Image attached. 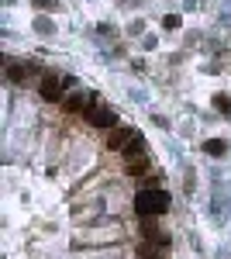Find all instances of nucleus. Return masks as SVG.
<instances>
[{
    "instance_id": "obj_1",
    "label": "nucleus",
    "mask_w": 231,
    "mask_h": 259,
    "mask_svg": "<svg viewBox=\"0 0 231 259\" xmlns=\"http://www.w3.org/2000/svg\"><path fill=\"white\" fill-rule=\"evenodd\" d=\"M117 242H124L121 225H104V228L76 232L73 235V249H100V245H117Z\"/></svg>"
},
{
    "instance_id": "obj_5",
    "label": "nucleus",
    "mask_w": 231,
    "mask_h": 259,
    "mask_svg": "<svg viewBox=\"0 0 231 259\" xmlns=\"http://www.w3.org/2000/svg\"><path fill=\"white\" fill-rule=\"evenodd\" d=\"M38 94H41V100H49V104L66 100V97H62V80H56V76H45L41 87H38Z\"/></svg>"
},
{
    "instance_id": "obj_4",
    "label": "nucleus",
    "mask_w": 231,
    "mask_h": 259,
    "mask_svg": "<svg viewBox=\"0 0 231 259\" xmlns=\"http://www.w3.org/2000/svg\"><path fill=\"white\" fill-rule=\"evenodd\" d=\"M90 107H94V94H86V90H76V94H69V97L62 100L66 114H86Z\"/></svg>"
},
{
    "instance_id": "obj_9",
    "label": "nucleus",
    "mask_w": 231,
    "mask_h": 259,
    "mask_svg": "<svg viewBox=\"0 0 231 259\" xmlns=\"http://www.w3.org/2000/svg\"><path fill=\"white\" fill-rule=\"evenodd\" d=\"M124 156H128V162H131V159H142V156H145V139H142V135H135V139L128 142Z\"/></svg>"
},
{
    "instance_id": "obj_2",
    "label": "nucleus",
    "mask_w": 231,
    "mask_h": 259,
    "mask_svg": "<svg viewBox=\"0 0 231 259\" xmlns=\"http://www.w3.org/2000/svg\"><path fill=\"white\" fill-rule=\"evenodd\" d=\"M135 211H138V214H145V218L166 214V211H169V194H166V190H159V187L138 190V197H135Z\"/></svg>"
},
{
    "instance_id": "obj_8",
    "label": "nucleus",
    "mask_w": 231,
    "mask_h": 259,
    "mask_svg": "<svg viewBox=\"0 0 231 259\" xmlns=\"http://www.w3.org/2000/svg\"><path fill=\"white\" fill-rule=\"evenodd\" d=\"M142 242H155V245H166V249H169V235L159 232L155 225H145V228H142Z\"/></svg>"
},
{
    "instance_id": "obj_7",
    "label": "nucleus",
    "mask_w": 231,
    "mask_h": 259,
    "mask_svg": "<svg viewBox=\"0 0 231 259\" xmlns=\"http://www.w3.org/2000/svg\"><path fill=\"white\" fill-rule=\"evenodd\" d=\"M138 259H166L169 256V249L166 245H155V242H138Z\"/></svg>"
},
{
    "instance_id": "obj_11",
    "label": "nucleus",
    "mask_w": 231,
    "mask_h": 259,
    "mask_svg": "<svg viewBox=\"0 0 231 259\" xmlns=\"http://www.w3.org/2000/svg\"><path fill=\"white\" fill-rule=\"evenodd\" d=\"M214 107H217V111H231V100L228 97H214Z\"/></svg>"
},
{
    "instance_id": "obj_6",
    "label": "nucleus",
    "mask_w": 231,
    "mask_h": 259,
    "mask_svg": "<svg viewBox=\"0 0 231 259\" xmlns=\"http://www.w3.org/2000/svg\"><path fill=\"white\" fill-rule=\"evenodd\" d=\"M138 132H131V128H114V132H107V149H121V152H124V149H128V142L135 139Z\"/></svg>"
},
{
    "instance_id": "obj_10",
    "label": "nucleus",
    "mask_w": 231,
    "mask_h": 259,
    "mask_svg": "<svg viewBox=\"0 0 231 259\" xmlns=\"http://www.w3.org/2000/svg\"><path fill=\"white\" fill-rule=\"evenodd\" d=\"M204 149H207V156H224V152H228V145H224L221 139H211Z\"/></svg>"
},
{
    "instance_id": "obj_3",
    "label": "nucleus",
    "mask_w": 231,
    "mask_h": 259,
    "mask_svg": "<svg viewBox=\"0 0 231 259\" xmlns=\"http://www.w3.org/2000/svg\"><path fill=\"white\" fill-rule=\"evenodd\" d=\"M83 121H90L94 128H104V132H114L117 128V114L111 107H104V104H94V107L83 114Z\"/></svg>"
}]
</instances>
